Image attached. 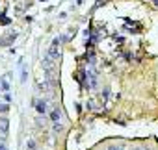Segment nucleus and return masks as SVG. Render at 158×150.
Returning a JSON list of instances; mask_svg holds the SVG:
<instances>
[{
	"label": "nucleus",
	"instance_id": "f257e3e1",
	"mask_svg": "<svg viewBox=\"0 0 158 150\" xmlns=\"http://www.w3.org/2000/svg\"><path fill=\"white\" fill-rule=\"evenodd\" d=\"M47 57H50L52 61H58V57H60V41H58V39L52 43V46H50V50H48Z\"/></svg>",
	"mask_w": 158,
	"mask_h": 150
},
{
	"label": "nucleus",
	"instance_id": "f03ea898",
	"mask_svg": "<svg viewBox=\"0 0 158 150\" xmlns=\"http://www.w3.org/2000/svg\"><path fill=\"white\" fill-rule=\"evenodd\" d=\"M35 109L39 113H47V102L45 100H35Z\"/></svg>",
	"mask_w": 158,
	"mask_h": 150
},
{
	"label": "nucleus",
	"instance_id": "7ed1b4c3",
	"mask_svg": "<svg viewBox=\"0 0 158 150\" xmlns=\"http://www.w3.org/2000/svg\"><path fill=\"white\" fill-rule=\"evenodd\" d=\"M6 132H8V120L0 119V135H6Z\"/></svg>",
	"mask_w": 158,
	"mask_h": 150
},
{
	"label": "nucleus",
	"instance_id": "20e7f679",
	"mask_svg": "<svg viewBox=\"0 0 158 150\" xmlns=\"http://www.w3.org/2000/svg\"><path fill=\"white\" fill-rule=\"evenodd\" d=\"M28 150H35V141H28Z\"/></svg>",
	"mask_w": 158,
	"mask_h": 150
},
{
	"label": "nucleus",
	"instance_id": "39448f33",
	"mask_svg": "<svg viewBox=\"0 0 158 150\" xmlns=\"http://www.w3.org/2000/svg\"><path fill=\"white\" fill-rule=\"evenodd\" d=\"M4 111H8V104H0V113H4Z\"/></svg>",
	"mask_w": 158,
	"mask_h": 150
},
{
	"label": "nucleus",
	"instance_id": "423d86ee",
	"mask_svg": "<svg viewBox=\"0 0 158 150\" xmlns=\"http://www.w3.org/2000/svg\"><path fill=\"white\" fill-rule=\"evenodd\" d=\"M0 150H8V148H6V144H4L2 141H0Z\"/></svg>",
	"mask_w": 158,
	"mask_h": 150
},
{
	"label": "nucleus",
	"instance_id": "0eeeda50",
	"mask_svg": "<svg viewBox=\"0 0 158 150\" xmlns=\"http://www.w3.org/2000/svg\"><path fill=\"white\" fill-rule=\"evenodd\" d=\"M134 150H147V148H134Z\"/></svg>",
	"mask_w": 158,
	"mask_h": 150
}]
</instances>
